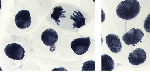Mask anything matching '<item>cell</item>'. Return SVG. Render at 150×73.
<instances>
[{"mask_svg": "<svg viewBox=\"0 0 150 73\" xmlns=\"http://www.w3.org/2000/svg\"><path fill=\"white\" fill-rule=\"evenodd\" d=\"M141 9L139 2L137 1H125L117 6L116 13L118 17L129 20L137 17Z\"/></svg>", "mask_w": 150, "mask_h": 73, "instance_id": "6da1fadb", "label": "cell"}, {"mask_svg": "<svg viewBox=\"0 0 150 73\" xmlns=\"http://www.w3.org/2000/svg\"><path fill=\"white\" fill-rule=\"evenodd\" d=\"M4 51L7 56L14 60H22L25 56V51L24 48L16 43H11L7 45Z\"/></svg>", "mask_w": 150, "mask_h": 73, "instance_id": "7a4b0ae2", "label": "cell"}, {"mask_svg": "<svg viewBox=\"0 0 150 73\" xmlns=\"http://www.w3.org/2000/svg\"><path fill=\"white\" fill-rule=\"evenodd\" d=\"M91 43L89 37L80 38L74 40L71 43V47L76 54L82 55L88 50Z\"/></svg>", "mask_w": 150, "mask_h": 73, "instance_id": "3957f363", "label": "cell"}, {"mask_svg": "<svg viewBox=\"0 0 150 73\" xmlns=\"http://www.w3.org/2000/svg\"><path fill=\"white\" fill-rule=\"evenodd\" d=\"M144 36V32L140 29L133 28L125 34L122 36V39L128 46L132 45L135 46L136 44L141 41Z\"/></svg>", "mask_w": 150, "mask_h": 73, "instance_id": "277c9868", "label": "cell"}, {"mask_svg": "<svg viewBox=\"0 0 150 73\" xmlns=\"http://www.w3.org/2000/svg\"><path fill=\"white\" fill-rule=\"evenodd\" d=\"M59 36L57 33L52 28H48L42 34V40L44 44L50 47V51L53 52L56 49L55 44L57 42Z\"/></svg>", "mask_w": 150, "mask_h": 73, "instance_id": "5b68a950", "label": "cell"}, {"mask_svg": "<svg viewBox=\"0 0 150 73\" xmlns=\"http://www.w3.org/2000/svg\"><path fill=\"white\" fill-rule=\"evenodd\" d=\"M15 21L17 26L20 29H25L28 28L31 23L30 11L26 10L20 11L16 15Z\"/></svg>", "mask_w": 150, "mask_h": 73, "instance_id": "8992f818", "label": "cell"}, {"mask_svg": "<svg viewBox=\"0 0 150 73\" xmlns=\"http://www.w3.org/2000/svg\"><path fill=\"white\" fill-rule=\"evenodd\" d=\"M146 58V54L145 51L142 49L137 48L129 54L128 60L132 65L137 66L144 63Z\"/></svg>", "mask_w": 150, "mask_h": 73, "instance_id": "52a82bcc", "label": "cell"}, {"mask_svg": "<svg viewBox=\"0 0 150 73\" xmlns=\"http://www.w3.org/2000/svg\"><path fill=\"white\" fill-rule=\"evenodd\" d=\"M107 45L113 53H117L121 51L122 44L118 36L113 34L108 35L105 38Z\"/></svg>", "mask_w": 150, "mask_h": 73, "instance_id": "ba28073f", "label": "cell"}, {"mask_svg": "<svg viewBox=\"0 0 150 73\" xmlns=\"http://www.w3.org/2000/svg\"><path fill=\"white\" fill-rule=\"evenodd\" d=\"M73 14L70 16V19L74 22L72 25L74 29H79L85 25L86 18L79 11H74Z\"/></svg>", "mask_w": 150, "mask_h": 73, "instance_id": "9c48e42d", "label": "cell"}, {"mask_svg": "<svg viewBox=\"0 0 150 73\" xmlns=\"http://www.w3.org/2000/svg\"><path fill=\"white\" fill-rule=\"evenodd\" d=\"M115 63L112 58L107 54L102 55V71H112Z\"/></svg>", "mask_w": 150, "mask_h": 73, "instance_id": "30bf717a", "label": "cell"}, {"mask_svg": "<svg viewBox=\"0 0 150 73\" xmlns=\"http://www.w3.org/2000/svg\"><path fill=\"white\" fill-rule=\"evenodd\" d=\"M64 9L62 6H57L53 8V13L51 14V19L54 21L56 24L60 25V18H66L65 15L63 13L66 12L65 11H63Z\"/></svg>", "mask_w": 150, "mask_h": 73, "instance_id": "8fae6325", "label": "cell"}, {"mask_svg": "<svg viewBox=\"0 0 150 73\" xmlns=\"http://www.w3.org/2000/svg\"><path fill=\"white\" fill-rule=\"evenodd\" d=\"M95 62L88 61L85 62L83 65L82 71H95Z\"/></svg>", "mask_w": 150, "mask_h": 73, "instance_id": "7c38bea8", "label": "cell"}, {"mask_svg": "<svg viewBox=\"0 0 150 73\" xmlns=\"http://www.w3.org/2000/svg\"><path fill=\"white\" fill-rule=\"evenodd\" d=\"M144 26L145 31L146 32L150 33V13L148 15L146 19Z\"/></svg>", "mask_w": 150, "mask_h": 73, "instance_id": "4fadbf2b", "label": "cell"}]
</instances>
